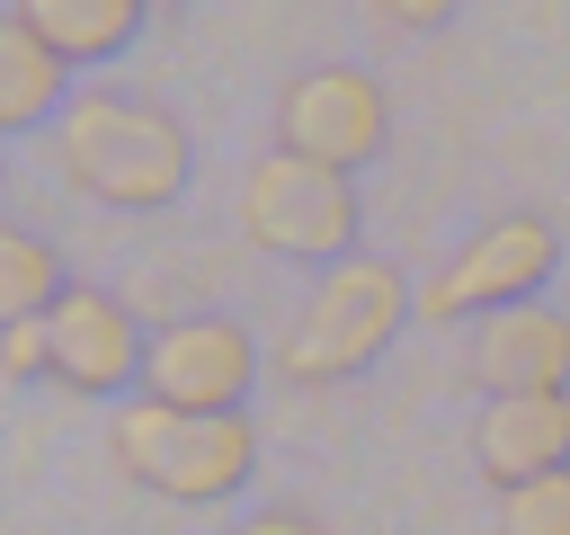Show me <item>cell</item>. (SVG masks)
<instances>
[{
	"label": "cell",
	"instance_id": "6da1fadb",
	"mask_svg": "<svg viewBox=\"0 0 570 535\" xmlns=\"http://www.w3.org/2000/svg\"><path fill=\"white\" fill-rule=\"evenodd\" d=\"M53 169H62V187H80L107 214H160V205H178L196 152H187V125L160 98H142V89H80L53 116Z\"/></svg>",
	"mask_w": 570,
	"mask_h": 535
},
{
	"label": "cell",
	"instance_id": "7a4b0ae2",
	"mask_svg": "<svg viewBox=\"0 0 570 535\" xmlns=\"http://www.w3.org/2000/svg\"><path fill=\"white\" fill-rule=\"evenodd\" d=\"M107 455L134 490L169 499V508H214L240 499L258 473V428L249 410H178V401H116L107 419Z\"/></svg>",
	"mask_w": 570,
	"mask_h": 535
},
{
	"label": "cell",
	"instance_id": "3957f363",
	"mask_svg": "<svg viewBox=\"0 0 570 535\" xmlns=\"http://www.w3.org/2000/svg\"><path fill=\"white\" fill-rule=\"evenodd\" d=\"M410 312H419V294H410V276L392 268V259H338V268H321V285L303 294V312H294V330L276 339V374L285 383H347V374H365L401 330H410Z\"/></svg>",
	"mask_w": 570,
	"mask_h": 535
},
{
	"label": "cell",
	"instance_id": "277c9868",
	"mask_svg": "<svg viewBox=\"0 0 570 535\" xmlns=\"http://www.w3.org/2000/svg\"><path fill=\"white\" fill-rule=\"evenodd\" d=\"M356 178L347 169H321V160H294V152H267L240 169V241L258 259H294V268H338L356 259Z\"/></svg>",
	"mask_w": 570,
	"mask_h": 535
},
{
	"label": "cell",
	"instance_id": "5b68a950",
	"mask_svg": "<svg viewBox=\"0 0 570 535\" xmlns=\"http://www.w3.org/2000/svg\"><path fill=\"white\" fill-rule=\"evenodd\" d=\"M561 268V232L543 214H499L481 223L463 250H445V268L419 285V312L445 330V321H490L508 303H534Z\"/></svg>",
	"mask_w": 570,
	"mask_h": 535
},
{
	"label": "cell",
	"instance_id": "8992f818",
	"mask_svg": "<svg viewBox=\"0 0 570 535\" xmlns=\"http://www.w3.org/2000/svg\"><path fill=\"white\" fill-rule=\"evenodd\" d=\"M383 143H392V98H383L374 71H356V62H312V71H294V80L276 89V152L356 178Z\"/></svg>",
	"mask_w": 570,
	"mask_h": 535
},
{
	"label": "cell",
	"instance_id": "52a82bcc",
	"mask_svg": "<svg viewBox=\"0 0 570 535\" xmlns=\"http://www.w3.org/2000/svg\"><path fill=\"white\" fill-rule=\"evenodd\" d=\"M249 383H258V339H249L232 312H187V321L151 330V357H142V392H151V401L240 410Z\"/></svg>",
	"mask_w": 570,
	"mask_h": 535
},
{
	"label": "cell",
	"instance_id": "ba28073f",
	"mask_svg": "<svg viewBox=\"0 0 570 535\" xmlns=\"http://www.w3.org/2000/svg\"><path fill=\"white\" fill-rule=\"evenodd\" d=\"M45 339H53V383L80 392V401H107L125 383H142V357L151 339L134 330V312L98 285H71L53 312H45Z\"/></svg>",
	"mask_w": 570,
	"mask_h": 535
},
{
	"label": "cell",
	"instance_id": "9c48e42d",
	"mask_svg": "<svg viewBox=\"0 0 570 535\" xmlns=\"http://www.w3.org/2000/svg\"><path fill=\"white\" fill-rule=\"evenodd\" d=\"M472 464L490 490L570 473V392H490L472 419Z\"/></svg>",
	"mask_w": 570,
	"mask_h": 535
},
{
	"label": "cell",
	"instance_id": "30bf717a",
	"mask_svg": "<svg viewBox=\"0 0 570 535\" xmlns=\"http://www.w3.org/2000/svg\"><path fill=\"white\" fill-rule=\"evenodd\" d=\"M463 366H472L481 392H570V312H552L543 294L508 303L472 330Z\"/></svg>",
	"mask_w": 570,
	"mask_h": 535
},
{
	"label": "cell",
	"instance_id": "8fae6325",
	"mask_svg": "<svg viewBox=\"0 0 570 535\" xmlns=\"http://www.w3.org/2000/svg\"><path fill=\"white\" fill-rule=\"evenodd\" d=\"M80 89H71V62L27 27V18H0V134H36L45 116H62Z\"/></svg>",
	"mask_w": 570,
	"mask_h": 535
},
{
	"label": "cell",
	"instance_id": "7c38bea8",
	"mask_svg": "<svg viewBox=\"0 0 570 535\" xmlns=\"http://www.w3.org/2000/svg\"><path fill=\"white\" fill-rule=\"evenodd\" d=\"M151 0H9V18H27L62 62H116L142 36Z\"/></svg>",
	"mask_w": 570,
	"mask_h": 535
},
{
	"label": "cell",
	"instance_id": "4fadbf2b",
	"mask_svg": "<svg viewBox=\"0 0 570 535\" xmlns=\"http://www.w3.org/2000/svg\"><path fill=\"white\" fill-rule=\"evenodd\" d=\"M71 294V268L53 259V241H36L27 223H0V321H45Z\"/></svg>",
	"mask_w": 570,
	"mask_h": 535
},
{
	"label": "cell",
	"instance_id": "5bb4252c",
	"mask_svg": "<svg viewBox=\"0 0 570 535\" xmlns=\"http://www.w3.org/2000/svg\"><path fill=\"white\" fill-rule=\"evenodd\" d=\"M499 535H570V473L499 490Z\"/></svg>",
	"mask_w": 570,
	"mask_h": 535
},
{
	"label": "cell",
	"instance_id": "9a60e30c",
	"mask_svg": "<svg viewBox=\"0 0 570 535\" xmlns=\"http://www.w3.org/2000/svg\"><path fill=\"white\" fill-rule=\"evenodd\" d=\"M0 374H9V383L53 374V339H45V321H9V330H0Z\"/></svg>",
	"mask_w": 570,
	"mask_h": 535
},
{
	"label": "cell",
	"instance_id": "2e32d148",
	"mask_svg": "<svg viewBox=\"0 0 570 535\" xmlns=\"http://www.w3.org/2000/svg\"><path fill=\"white\" fill-rule=\"evenodd\" d=\"M365 9H374L383 27H401V36H428V27H445L463 0H365Z\"/></svg>",
	"mask_w": 570,
	"mask_h": 535
},
{
	"label": "cell",
	"instance_id": "e0dca14e",
	"mask_svg": "<svg viewBox=\"0 0 570 535\" xmlns=\"http://www.w3.org/2000/svg\"><path fill=\"white\" fill-rule=\"evenodd\" d=\"M232 535H330L321 517H303V508H258V517H240Z\"/></svg>",
	"mask_w": 570,
	"mask_h": 535
}]
</instances>
